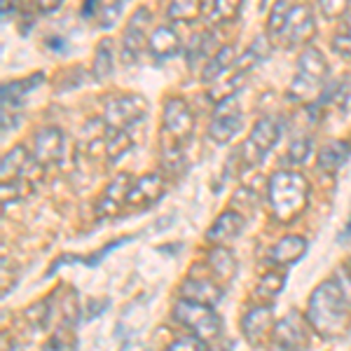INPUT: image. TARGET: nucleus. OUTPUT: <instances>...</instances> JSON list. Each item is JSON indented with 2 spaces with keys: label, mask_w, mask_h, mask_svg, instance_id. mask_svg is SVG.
Instances as JSON below:
<instances>
[{
  "label": "nucleus",
  "mask_w": 351,
  "mask_h": 351,
  "mask_svg": "<svg viewBox=\"0 0 351 351\" xmlns=\"http://www.w3.org/2000/svg\"><path fill=\"white\" fill-rule=\"evenodd\" d=\"M307 319L321 337L335 339L351 330V300L335 279L324 281L309 298Z\"/></svg>",
  "instance_id": "obj_1"
},
{
  "label": "nucleus",
  "mask_w": 351,
  "mask_h": 351,
  "mask_svg": "<svg viewBox=\"0 0 351 351\" xmlns=\"http://www.w3.org/2000/svg\"><path fill=\"white\" fill-rule=\"evenodd\" d=\"M309 180L298 171H276L267 185V202L271 216L281 223H291L309 206Z\"/></svg>",
  "instance_id": "obj_2"
},
{
  "label": "nucleus",
  "mask_w": 351,
  "mask_h": 351,
  "mask_svg": "<svg viewBox=\"0 0 351 351\" xmlns=\"http://www.w3.org/2000/svg\"><path fill=\"white\" fill-rule=\"evenodd\" d=\"M173 319L180 326H185L192 335L202 337L204 342L208 339H216L220 335V316L216 314V309L208 307L202 302H192V300L180 298L173 304Z\"/></svg>",
  "instance_id": "obj_3"
},
{
  "label": "nucleus",
  "mask_w": 351,
  "mask_h": 351,
  "mask_svg": "<svg viewBox=\"0 0 351 351\" xmlns=\"http://www.w3.org/2000/svg\"><path fill=\"white\" fill-rule=\"evenodd\" d=\"M281 138V127L271 117H263L256 122V127L251 129V136L246 138V143L239 148V160L243 167H258L265 160V155L279 143Z\"/></svg>",
  "instance_id": "obj_4"
},
{
  "label": "nucleus",
  "mask_w": 351,
  "mask_h": 351,
  "mask_svg": "<svg viewBox=\"0 0 351 351\" xmlns=\"http://www.w3.org/2000/svg\"><path fill=\"white\" fill-rule=\"evenodd\" d=\"M311 330L314 328L307 316H302L300 311H291L274 326L271 339L281 351H307L311 347Z\"/></svg>",
  "instance_id": "obj_5"
},
{
  "label": "nucleus",
  "mask_w": 351,
  "mask_h": 351,
  "mask_svg": "<svg viewBox=\"0 0 351 351\" xmlns=\"http://www.w3.org/2000/svg\"><path fill=\"white\" fill-rule=\"evenodd\" d=\"M148 115V101L138 94H122L106 104L104 122L108 129H129Z\"/></svg>",
  "instance_id": "obj_6"
},
{
  "label": "nucleus",
  "mask_w": 351,
  "mask_h": 351,
  "mask_svg": "<svg viewBox=\"0 0 351 351\" xmlns=\"http://www.w3.org/2000/svg\"><path fill=\"white\" fill-rule=\"evenodd\" d=\"M241 127H243V115H241V110L237 108L234 96H232V99L216 106V115H213V120L208 122L206 136L211 143L225 145L241 132Z\"/></svg>",
  "instance_id": "obj_7"
},
{
  "label": "nucleus",
  "mask_w": 351,
  "mask_h": 351,
  "mask_svg": "<svg viewBox=\"0 0 351 351\" xmlns=\"http://www.w3.org/2000/svg\"><path fill=\"white\" fill-rule=\"evenodd\" d=\"M162 129L167 136H171L176 143L188 141L192 132H195V117H192V110L180 96H171V99H167V104H164Z\"/></svg>",
  "instance_id": "obj_8"
},
{
  "label": "nucleus",
  "mask_w": 351,
  "mask_h": 351,
  "mask_svg": "<svg viewBox=\"0 0 351 351\" xmlns=\"http://www.w3.org/2000/svg\"><path fill=\"white\" fill-rule=\"evenodd\" d=\"M314 33H316L314 12H311L307 5H293L279 40L286 47H300V45H307L314 38Z\"/></svg>",
  "instance_id": "obj_9"
},
{
  "label": "nucleus",
  "mask_w": 351,
  "mask_h": 351,
  "mask_svg": "<svg viewBox=\"0 0 351 351\" xmlns=\"http://www.w3.org/2000/svg\"><path fill=\"white\" fill-rule=\"evenodd\" d=\"M241 332L253 347H263L267 339L274 335V309L263 304V307H251L241 319Z\"/></svg>",
  "instance_id": "obj_10"
},
{
  "label": "nucleus",
  "mask_w": 351,
  "mask_h": 351,
  "mask_svg": "<svg viewBox=\"0 0 351 351\" xmlns=\"http://www.w3.org/2000/svg\"><path fill=\"white\" fill-rule=\"evenodd\" d=\"M64 150H66V138L59 127H43L33 136V160L40 164V167L56 164L64 157Z\"/></svg>",
  "instance_id": "obj_11"
},
{
  "label": "nucleus",
  "mask_w": 351,
  "mask_h": 351,
  "mask_svg": "<svg viewBox=\"0 0 351 351\" xmlns=\"http://www.w3.org/2000/svg\"><path fill=\"white\" fill-rule=\"evenodd\" d=\"M150 10L148 8H141L136 10L134 16L129 19L127 24V31H124V38H122V54L127 61H136L145 45V38H148V26H150Z\"/></svg>",
  "instance_id": "obj_12"
},
{
  "label": "nucleus",
  "mask_w": 351,
  "mask_h": 351,
  "mask_svg": "<svg viewBox=\"0 0 351 351\" xmlns=\"http://www.w3.org/2000/svg\"><path fill=\"white\" fill-rule=\"evenodd\" d=\"M180 298L192 300V302H202L208 307H216L223 300V288L218 286V281L211 279H199V276H190L180 286Z\"/></svg>",
  "instance_id": "obj_13"
},
{
  "label": "nucleus",
  "mask_w": 351,
  "mask_h": 351,
  "mask_svg": "<svg viewBox=\"0 0 351 351\" xmlns=\"http://www.w3.org/2000/svg\"><path fill=\"white\" fill-rule=\"evenodd\" d=\"M162 192H164V183L157 173H148L138 180V183L132 185L127 197V206L132 208H148L155 202L162 199Z\"/></svg>",
  "instance_id": "obj_14"
},
{
  "label": "nucleus",
  "mask_w": 351,
  "mask_h": 351,
  "mask_svg": "<svg viewBox=\"0 0 351 351\" xmlns=\"http://www.w3.org/2000/svg\"><path fill=\"white\" fill-rule=\"evenodd\" d=\"M243 228H246V220H243L241 213L225 211L223 216H218L216 223L208 228L206 239L211 243H216V246H225V243H230L232 239H237L243 232Z\"/></svg>",
  "instance_id": "obj_15"
},
{
  "label": "nucleus",
  "mask_w": 351,
  "mask_h": 351,
  "mask_svg": "<svg viewBox=\"0 0 351 351\" xmlns=\"http://www.w3.org/2000/svg\"><path fill=\"white\" fill-rule=\"evenodd\" d=\"M148 49L155 61H167L180 52V36L171 26H157L148 38Z\"/></svg>",
  "instance_id": "obj_16"
},
{
  "label": "nucleus",
  "mask_w": 351,
  "mask_h": 351,
  "mask_svg": "<svg viewBox=\"0 0 351 351\" xmlns=\"http://www.w3.org/2000/svg\"><path fill=\"white\" fill-rule=\"evenodd\" d=\"M295 75L304 77L309 82H316V84H326V77H328V61L321 49L316 47H307L302 54L298 56V73Z\"/></svg>",
  "instance_id": "obj_17"
},
{
  "label": "nucleus",
  "mask_w": 351,
  "mask_h": 351,
  "mask_svg": "<svg viewBox=\"0 0 351 351\" xmlns=\"http://www.w3.org/2000/svg\"><path fill=\"white\" fill-rule=\"evenodd\" d=\"M304 253H307V239L298 234H288L269 251V260L276 267H288V265H295Z\"/></svg>",
  "instance_id": "obj_18"
},
{
  "label": "nucleus",
  "mask_w": 351,
  "mask_h": 351,
  "mask_svg": "<svg viewBox=\"0 0 351 351\" xmlns=\"http://www.w3.org/2000/svg\"><path fill=\"white\" fill-rule=\"evenodd\" d=\"M234 47L232 45H225V47H220L216 54L208 59V64L204 66L202 71V82L204 84H216L218 80H223V75L228 71H232L234 68Z\"/></svg>",
  "instance_id": "obj_19"
},
{
  "label": "nucleus",
  "mask_w": 351,
  "mask_h": 351,
  "mask_svg": "<svg viewBox=\"0 0 351 351\" xmlns=\"http://www.w3.org/2000/svg\"><path fill=\"white\" fill-rule=\"evenodd\" d=\"M208 267H211L213 281H223L228 284L237 276V258L232 256L225 246H216L208 251Z\"/></svg>",
  "instance_id": "obj_20"
},
{
  "label": "nucleus",
  "mask_w": 351,
  "mask_h": 351,
  "mask_svg": "<svg viewBox=\"0 0 351 351\" xmlns=\"http://www.w3.org/2000/svg\"><path fill=\"white\" fill-rule=\"evenodd\" d=\"M31 157L33 155H28V150L24 148V145H14L10 152H5V157H3V183L24 178L26 169L31 167Z\"/></svg>",
  "instance_id": "obj_21"
},
{
  "label": "nucleus",
  "mask_w": 351,
  "mask_h": 351,
  "mask_svg": "<svg viewBox=\"0 0 351 351\" xmlns=\"http://www.w3.org/2000/svg\"><path fill=\"white\" fill-rule=\"evenodd\" d=\"M349 155H351V145L347 141H330V143H328L326 148H321L319 152V169L328 173L337 171V169L349 160Z\"/></svg>",
  "instance_id": "obj_22"
},
{
  "label": "nucleus",
  "mask_w": 351,
  "mask_h": 351,
  "mask_svg": "<svg viewBox=\"0 0 351 351\" xmlns=\"http://www.w3.org/2000/svg\"><path fill=\"white\" fill-rule=\"evenodd\" d=\"M216 52H218L216 36H213L211 31H202V33H197V36L192 38V43L188 45V49H185V59H188L190 66H195L197 61H204L206 56L211 59Z\"/></svg>",
  "instance_id": "obj_23"
},
{
  "label": "nucleus",
  "mask_w": 351,
  "mask_h": 351,
  "mask_svg": "<svg viewBox=\"0 0 351 351\" xmlns=\"http://www.w3.org/2000/svg\"><path fill=\"white\" fill-rule=\"evenodd\" d=\"M132 148H134V138H132V134H129V129H108L104 150L110 162H117Z\"/></svg>",
  "instance_id": "obj_24"
},
{
  "label": "nucleus",
  "mask_w": 351,
  "mask_h": 351,
  "mask_svg": "<svg viewBox=\"0 0 351 351\" xmlns=\"http://www.w3.org/2000/svg\"><path fill=\"white\" fill-rule=\"evenodd\" d=\"M115 71V64H112V43L104 40L99 43L94 54V64H92V75L96 82H106Z\"/></svg>",
  "instance_id": "obj_25"
},
{
  "label": "nucleus",
  "mask_w": 351,
  "mask_h": 351,
  "mask_svg": "<svg viewBox=\"0 0 351 351\" xmlns=\"http://www.w3.org/2000/svg\"><path fill=\"white\" fill-rule=\"evenodd\" d=\"M38 80H43V75H33L31 80H14V82L3 84V108H8V106L10 108L19 106L21 99L38 87Z\"/></svg>",
  "instance_id": "obj_26"
},
{
  "label": "nucleus",
  "mask_w": 351,
  "mask_h": 351,
  "mask_svg": "<svg viewBox=\"0 0 351 351\" xmlns=\"http://www.w3.org/2000/svg\"><path fill=\"white\" fill-rule=\"evenodd\" d=\"M134 180L129 173H120L115 176V180L108 185L106 190V197H104V206L106 208H120L122 204H127V197H129V190H132Z\"/></svg>",
  "instance_id": "obj_27"
},
{
  "label": "nucleus",
  "mask_w": 351,
  "mask_h": 351,
  "mask_svg": "<svg viewBox=\"0 0 351 351\" xmlns=\"http://www.w3.org/2000/svg\"><path fill=\"white\" fill-rule=\"evenodd\" d=\"M202 14V0H171L169 3V19L178 24H192Z\"/></svg>",
  "instance_id": "obj_28"
},
{
  "label": "nucleus",
  "mask_w": 351,
  "mask_h": 351,
  "mask_svg": "<svg viewBox=\"0 0 351 351\" xmlns=\"http://www.w3.org/2000/svg\"><path fill=\"white\" fill-rule=\"evenodd\" d=\"M243 0H213L211 3V21L213 24H230L241 12Z\"/></svg>",
  "instance_id": "obj_29"
},
{
  "label": "nucleus",
  "mask_w": 351,
  "mask_h": 351,
  "mask_svg": "<svg viewBox=\"0 0 351 351\" xmlns=\"http://www.w3.org/2000/svg\"><path fill=\"white\" fill-rule=\"evenodd\" d=\"M332 49L342 59H351V10L342 16V24H339L337 36L332 38Z\"/></svg>",
  "instance_id": "obj_30"
},
{
  "label": "nucleus",
  "mask_w": 351,
  "mask_h": 351,
  "mask_svg": "<svg viewBox=\"0 0 351 351\" xmlns=\"http://www.w3.org/2000/svg\"><path fill=\"white\" fill-rule=\"evenodd\" d=\"M288 12H291V8H288L286 0H276V3L271 5V12H269V19H267L269 38L281 36V31H284V26H286V19H288Z\"/></svg>",
  "instance_id": "obj_31"
},
{
  "label": "nucleus",
  "mask_w": 351,
  "mask_h": 351,
  "mask_svg": "<svg viewBox=\"0 0 351 351\" xmlns=\"http://www.w3.org/2000/svg\"><path fill=\"white\" fill-rule=\"evenodd\" d=\"M284 284H286L284 274H279V271H267V274H265L263 279H260V284H258V295H263V298L279 295Z\"/></svg>",
  "instance_id": "obj_32"
},
{
  "label": "nucleus",
  "mask_w": 351,
  "mask_h": 351,
  "mask_svg": "<svg viewBox=\"0 0 351 351\" xmlns=\"http://www.w3.org/2000/svg\"><path fill=\"white\" fill-rule=\"evenodd\" d=\"M311 148H314L311 138H307V136H300V138H295L291 145H288V152H286L288 162H291V164L307 162V157L311 155Z\"/></svg>",
  "instance_id": "obj_33"
},
{
  "label": "nucleus",
  "mask_w": 351,
  "mask_h": 351,
  "mask_svg": "<svg viewBox=\"0 0 351 351\" xmlns=\"http://www.w3.org/2000/svg\"><path fill=\"white\" fill-rule=\"evenodd\" d=\"M326 19H342L349 12V0H316Z\"/></svg>",
  "instance_id": "obj_34"
},
{
  "label": "nucleus",
  "mask_w": 351,
  "mask_h": 351,
  "mask_svg": "<svg viewBox=\"0 0 351 351\" xmlns=\"http://www.w3.org/2000/svg\"><path fill=\"white\" fill-rule=\"evenodd\" d=\"M167 351H208V347L202 337L188 335V337H178L176 342H171L167 347Z\"/></svg>",
  "instance_id": "obj_35"
},
{
  "label": "nucleus",
  "mask_w": 351,
  "mask_h": 351,
  "mask_svg": "<svg viewBox=\"0 0 351 351\" xmlns=\"http://www.w3.org/2000/svg\"><path fill=\"white\" fill-rule=\"evenodd\" d=\"M117 16H120V8H117V5H106L99 14V28H112Z\"/></svg>",
  "instance_id": "obj_36"
},
{
  "label": "nucleus",
  "mask_w": 351,
  "mask_h": 351,
  "mask_svg": "<svg viewBox=\"0 0 351 351\" xmlns=\"http://www.w3.org/2000/svg\"><path fill=\"white\" fill-rule=\"evenodd\" d=\"M101 10H104V3H101V0H82V16L84 19H94V16H99Z\"/></svg>",
  "instance_id": "obj_37"
},
{
  "label": "nucleus",
  "mask_w": 351,
  "mask_h": 351,
  "mask_svg": "<svg viewBox=\"0 0 351 351\" xmlns=\"http://www.w3.org/2000/svg\"><path fill=\"white\" fill-rule=\"evenodd\" d=\"M332 279H335L337 284H339V288L344 291V295L351 300V271L344 269V267H339V271H337L335 276H332Z\"/></svg>",
  "instance_id": "obj_38"
},
{
  "label": "nucleus",
  "mask_w": 351,
  "mask_h": 351,
  "mask_svg": "<svg viewBox=\"0 0 351 351\" xmlns=\"http://www.w3.org/2000/svg\"><path fill=\"white\" fill-rule=\"evenodd\" d=\"M61 3H64V0H36L38 10H40V12H45V14L56 12V10L61 8Z\"/></svg>",
  "instance_id": "obj_39"
},
{
  "label": "nucleus",
  "mask_w": 351,
  "mask_h": 351,
  "mask_svg": "<svg viewBox=\"0 0 351 351\" xmlns=\"http://www.w3.org/2000/svg\"><path fill=\"white\" fill-rule=\"evenodd\" d=\"M21 0H0V8H3V16L8 19V14H14L19 10Z\"/></svg>",
  "instance_id": "obj_40"
},
{
  "label": "nucleus",
  "mask_w": 351,
  "mask_h": 351,
  "mask_svg": "<svg viewBox=\"0 0 351 351\" xmlns=\"http://www.w3.org/2000/svg\"><path fill=\"white\" fill-rule=\"evenodd\" d=\"M344 237H351V218H349L347 228H344V234H342V237H339V239H344Z\"/></svg>",
  "instance_id": "obj_41"
},
{
  "label": "nucleus",
  "mask_w": 351,
  "mask_h": 351,
  "mask_svg": "<svg viewBox=\"0 0 351 351\" xmlns=\"http://www.w3.org/2000/svg\"><path fill=\"white\" fill-rule=\"evenodd\" d=\"M10 351H24V347H21V344H12V347H10Z\"/></svg>",
  "instance_id": "obj_42"
},
{
  "label": "nucleus",
  "mask_w": 351,
  "mask_h": 351,
  "mask_svg": "<svg viewBox=\"0 0 351 351\" xmlns=\"http://www.w3.org/2000/svg\"><path fill=\"white\" fill-rule=\"evenodd\" d=\"M122 3H124V0H122Z\"/></svg>",
  "instance_id": "obj_43"
}]
</instances>
